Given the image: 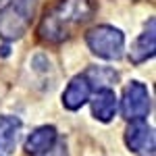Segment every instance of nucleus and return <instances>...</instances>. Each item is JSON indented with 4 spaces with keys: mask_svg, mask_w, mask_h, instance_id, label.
Returning <instances> with one entry per match:
<instances>
[{
    "mask_svg": "<svg viewBox=\"0 0 156 156\" xmlns=\"http://www.w3.org/2000/svg\"><path fill=\"white\" fill-rule=\"evenodd\" d=\"M94 12L90 0H62L58 6L46 12V19L42 21L40 34L50 42H58L69 36L71 27L85 23Z\"/></svg>",
    "mask_w": 156,
    "mask_h": 156,
    "instance_id": "nucleus-1",
    "label": "nucleus"
},
{
    "mask_svg": "<svg viewBox=\"0 0 156 156\" xmlns=\"http://www.w3.org/2000/svg\"><path fill=\"white\" fill-rule=\"evenodd\" d=\"M36 12V0H12L0 9V36L17 40L27 31Z\"/></svg>",
    "mask_w": 156,
    "mask_h": 156,
    "instance_id": "nucleus-2",
    "label": "nucleus"
},
{
    "mask_svg": "<svg viewBox=\"0 0 156 156\" xmlns=\"http://www.w3.org/2000/svg\"><path fill=\"white\" fill-rule=\"evenodd\" d=\"M87 46L100 58L117 60L123 56L125 37H123V34H121L119 29H115L110 25H100V27L92 29L87 34Z\"/></svg>",
    "mask_w": 156,
    "mask_h": 156,
    "instance_id": "nucleus-3",
    "label": "nucleus"
},
{
    "mask_svg": "<svg viewBox=\"0 0 156 156\" xmlns=\"http://www.w3.org/2000/svg\"><path fill=\"white\" fill-rule=\"evenodd\" d=\"M150 94L148 87L140 81H131L123 92V100H121V112L123 117L129 121H142L144 117H148L150 112Z\"/></svg>",
    "mask_w": 156,
    "mask_h": 156,
    "instance_id": "nucleus-4",
    "label": "nucleus"
},
{
    "mask_svg": "<svg viewBox=\"0 0 156 156\" xmlns=\"http://www.w3.org/2000/svg\"><path fill=\"white\" fill-rule=\"evenodd\" d=\"M125 142H127L131 152H146V148L152 150L154 135H152V129L144 121H131V125L127 129V135H125Z\"/></svg>",
    "mask_w": 156,
    "mask_h": 156,
    "instance_id": "nucleus-5",
    "label": "nucleus"
},
{
    "mask_svg": "<svg viewBox=\"0 0 156 156\" xmlns=\"http://www.w3.org/2000/svg\"><path fill=\"white\" fill-rule=\"evenodd\" d=\"M90 92H92V85L87 83L83 75H79L71 79V83L67 85V90L62 94V104L69 110H77V108H81V104L90 100Z\"/></svg>",
    "mask_w": 156,
    "mask_h": 156,
    "instance_id": "nucleus-6",
    "label": "nucleus"
},
{
    "mask_svg": "<svg viewBox=\"0 0 156 156\" xmlns=\"http://www.w3.org/2000/svg\"><path fill=\"white\" fill-rule=\"evenodd\" d=\"M54 142H56V129L44 125V127H37L36 131L27 137L25 150L29 154H44V152H48L54 146Z\"/></svg>",
    "mask_w": 156,
    "mask_h": 156,
    "instance_id": "nucleus-7",
    "label": "nucleus"
},
{
    "mask_svg": "<svg viewBox=\"0 0 156 156\" xmlns=\"http://www.w3.org/2000/svg\"><path fill=\"white\" fill-rule=\"evenodd\" d=\"M92 110L98 121L108 123L117 112V96L112 90H100L92 100Z\"/></svg>",
    "mask_w": 156,
    "mask_h": 156,
    "instance_id": "nucleus-8",
    "label": "nucleus"
},
{
    "mask_svg": "<svg viewBox=\"0 0 156 156\" xmlns=\"http://www.w3.org/2000/svg\"><path fill=\"white\" fill-rule=\"evenodd\" d=\"M19 131H21V121L17 117H2L0 119V152H6V154L15 152Z\"/></svg>",
    "mask_w": 156,
    "mask_h": 156,
    "instance_id": "nucleus-9",
    "label": "nucleus"
},
{
    "mask_svg": "<svg viewBox=\"0 0 156 156\" xmlns=\"http://www.w3.org/2000/svg\"><path fill=\"white\" fill-rule=\"evenodd\" d=\"M154 54V19L150 21V29H146L142 36L135 40L131 48V60L133 62H144Z\"/></svg>",
    "mask_w": 156,
    "mask_h": 156,
    "instance_id": "nucleus-10",
    "label": "nucleus"
},
{
    "mask_svg": "<svg viewBox=\"0 0 156 156\" xmlns=\"http://www.w3.org/2000/svg\"><path fill=\"white\" fill-rule=\"evenodd\" d=\"M83 77L87 79L90 85L100 87V90H108L110 85L117 81V73L110 71V69H106V67H92Z\"/></svg>",
    "mask_w": 156,
    "mask_h": 156,
    "instance_id": "nucleus-11",
    "label": "nucleus"
}]
</instances>
